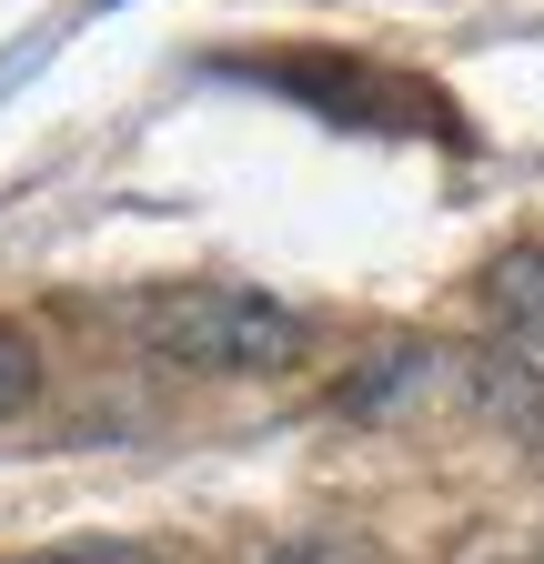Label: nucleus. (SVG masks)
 <instances>
[{
    "label": "nucleus",
    "mask_w": 544,
    "mask_h": 564,
    "mask_svg": "<svg viewBox=\"0 0 544 564\" xmlns=\"http://www.w3.org/2000/svg\"><path fill=\"white\" fill-rule=\"evenodd\" d=\"M131 333L182 373H293L313 343V323L272 303L262 282H162V293H142Z\"/></svg>",
    "instance_id": "nucleus-1"
},
{
    "label": "nucleus",
    "mask_w": 544,
    "mask_h": 564,
    "mask_svg": "<svg viewBox=\"0 0 544 564\" xmlns=\"http://www.w3.org/2000/svg\"><path fill=\"white\" fill-rule=\"evenodd\" d=\"M424 393H464V352H444V343H383L373 364L344 383V413L353 423H393L403 403H424Z\"/></svg>",
    "instance_id": "nucleus-2"
},
{
    "label": "nucleus",
    "mask_w": 544,
    "mask_h": 564,
    "mask_svg": "<svg viewBox=\"0 0 544 564\" xmlns=\"http://www.w3.org/2000/svg\"><path fill=\"white\" fill-rule=\"evenodd\" d=\"M464 403L504 423V434H544V364L524 343H494V352H464Z\"/></svg>",
    "instance_id": "nucleus-3"
},
{
    "label": "nucleus",
    "mask_w": 544,
    "mask_h": 564,
    "mask_svg": "<svg viewBox=\"0 0 544 564\" xmlns=\"http://www.w3.org/2000/svg\"><path fill=\"white\" fill-rule=\"evenodd\" d=\"M485 313H494L504 343L544 352V242H514V252L485 262Z\"/></svg>",
    "instance_id": "nucleus-4"
},
{
    "label": "nucleus",
    "mask_w": 544,
    "mask_h": 564,
    "mask_svg": "<svg viewBox=\"0 0 544 564\" xmlns=\"http://www.w3.org/2000/svg\"><path fill=\"white\" fill-rule=\"evenodd\" d=\"M252 564H393V554L363 544V534H283V544H262Z\"/></svg>",
    "instance_id": "nucleus-5"
},
{
    "label": "nucleus",
    "mask_w": 544,
    "mask_h": 564,
    "mask_svg": "<svg viewBox=\"0 0 544 564\" xmlns=\"http://www.w3.org/2000/svg\"><path fill=\"white\" fill-rule=\"evenodd\" d=\"M11 564H162V544H131V534H72V544H41Z\"/></svg>",
    "instance_id": "nucleus-6"
},
{
    "label": "nucleus",
    "mask_w": 544,
    "mask_h": 564,
    "mask_svg": "<svg viewBox=\"0 0 544 564\" xmlns=\"http://www.w3.org/2000/svg\"><path fill=\"white\" fill-rule=\"evenodd\" d=\"M31 393H41V343L0 323V413H31Z\"/></svg>",
    "instance_id": "nucleus-7"
},
{
    "label": "nucleus",
    "mask_w": 544,
    "mask_h": 564,
    "mask_svg": "<svg viewBox=\"0 0 544 564\" xmlns=\"http://www.w3.org/2000/svg\"><path fill=\"white\" fill-rule=\"evenodd\" d=\"M101 11H121V0H101Z\"/></svg>",
    "instance_id": "nucleus-8"
},
{
    "label": "nucleus",
    "mask_w": 544,
    "mask_h": 564,
    "mask_svg": "<svg viewBox=\"0 0 544 564\" xmlns=\"http://www.w3.org/2000/svg\"><path fill=\"white\" fill-rule=\"evenodd\" d=\"M534 564H544V554H534Z\"/></svg>",
    "instance_id": "nucleus-9"
}]
</instances>
